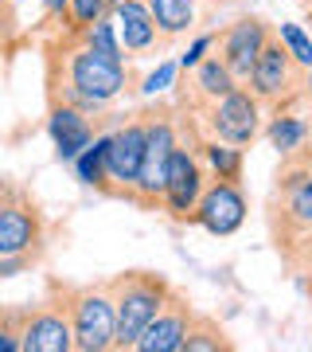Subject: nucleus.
Instances as JSON below:
<instances>
[{
    "label": "nucleus",
    "mask_w": 312,
    "mask_h": 352,
    "mask_svg": "<svg viewBox=\"0 0 312 352\" xmlns=\"http://www.w3.org/2000/svg\"><path fill=\"white\" fill-rule=\"evenodd\" d=\"M133 75L125 63H113L98 51H90L78 36H62L47 47V98L67 102L82 113H98L133 90Z\"/></svg>",
    "instance_id": "1"
},
{
    "label": "nucleus",
    "mask_w": 312,
    "mask_h": 352,
    "mask_svg": "<svg viewBox=\"0 0 312 352\" xmlns=\"http://www.w3.org/2000/svg\"><path fill=\"white\" fill-rule=\"evenodd\" d=\"M265 223L277 254L312 231V141L281 157L269 200H265Z\"/></svg>",
    "instance_id": "2"
},
{
    "label": "nucleus",
    "mask_w": 312,
    "mask_h": 352,
    "mask_svg": "<svg viewBox=\"0 0 312 352\" xmlns=\"http://www.w3.org/2000/svg\"><path fill=\"white\" fill-rule=\"evenodd\" d=\"M106 286L117 305V344L113 349H133L137 337L149 329V321L160 314V305L168 302L172 282L152 270H125V274H113Z\"/></svg>",
    "instance_id": "3"
},
{
    "label": "nucleus",
    "mask_w": 312,
    "mask_h": 352,
    "mask_svg": "<svg viewBox=\"0 0 312 352\" xmlns=\"http://www.w3.org/2000/svg\"><path fill=\"white\" fill-rule=\"evenodd\" d=\"M309 67H300L293 55H289V47L277 39V32L269 36V43L262 47V55L254 59V67H250V78L246 87L254 90V98L262 102L265 110H293L300 98H309Z\"/></svg>",
    "instance_id": "4"
},
{
    "label": "nucleus",
    "mask_w": 312,
    "mask_h": 352,
    "mask_svg": "<svg viewBox=\"0 0 312 352\" xmlns=\"http://www.w3.org/2000/svg\"><path fill=\"white\" fill-rule=\"evenodd\" d=\"M78 352H106L117 344V305L110 286H67Z\"/></svg>",
    "instance_id": "5"
},
{
    "label": "nucleus",
    "mask_w": 312,
    "mask_h": 352,
    "mask_svg": "<svg viewBox=\"0 0 312 352\" xmlns=\"http://www.w3.org/2000/svg\"><path fill=\"white\" fill-rule=\"evenodd\" d=\"M20 349L24 352H71L75 349L67 286L51 282L47 298L36 309H20Z\"/></svg>",
    "instance_id": "6"
},
{
    "label": "nucleus",
    "mask_w": 312,
    "mask_h": 352,
    "mask_svg": "<svg viewBox=\"0 0 312 352\" xmlns=\"http://www.w3.org/2000/svg\"><path fill=\"white\" fill-rule=\"evenodd\" d=\"M145 129H149V141H145V164H141L137 188H133V204L145 208V212H152V208H164L168 157L180 145V138H176V122L168 118V110L145 113Z\"/></svg>",
    "instance_id": "7"
},
{
    "label": "nucleus",
    "mask_w": 312,
    "mask_h": 352,
    "mask_svg": "<svg viewBox=\"0 0 312 352\" xmlns=\"http://www.w3.org/2000/svg\"><path fill=\"white\" fill-rule=\"evenodd\" d=\"M47 239L43 212L24 192L4 188L0 196V258H39Z\"/></svg>",
    "instance_id": "8"
},
{
    "label": "nucleus",
    "mask_w": 312,
    "mask_h": 352,
    "mask_svg": "<svg viewBox=\"0 0 312 352\" xmlns=\"http://www.w3.org/2000/svg\"><path fill=\"white\" fill-rule=\"evenodd\" d=\"M145 113L129 118L125 126H117L110 133V153H106V192L101 196H117V200L133 204V188H137L141 164H145Z\"/></svg>",
    "instance_id": "9"
},
{
    "label": "nucleus",
    "mask_w": 312,
    "mask_h": 352,
    "mask_svg": "<svg viewBox=\"0 0 312 352\" xmlns=\"http://www.w3.org/2000/svg\"><path fill=\"white\" fill-rule=\"evenodd\" d=\"M262 102L254 98V90L246 82H238L230 94H223L219 102H211L203 118H207V129H211V138L226 141V145H238V149H246L258 141L262 133Z\"/></svg>",
    "instance_id": "10"
},
{
    "label": "nucleus",
    "mask_w": 312,
    "mask_h": 352,
    "mask_svg": "<svg viewBox=\"0 0 312 352\" xmlns=\"http://www.w3.org/2000/svg\"><path fill=\"white\" fill-rule=\"evenodd\" d=\"M203 188H207V164H203L200 149H187L184 141L168 157V184H164V212L176 223H191V212L200 204Z\"/></svg>",
    "instance_id": "11"
},
{
    "label": "nucleus",
    "mask_w": 312,
    "mask_h": 352,
    "mask_svg": "<svg viewBox=\"0 0 312 352\" xmlns=\"http://www.w3.org/2000/svg\"><path fill=\"white\" fill-rule=\"evenodd\" d=\"M246 192L238 180H207V188L191 212V223H200L215 239H226L246 223Z\"/></svg>",
    "instance_id": "12"
},
{
    "label": "nucleus",
    "mask_w": 312,
    "mask_h": 352,
    "mask_svg": "<svg viewBox=\"0 0 312 352\" xmlns=\"http://www.w3.org/2000/svg\"><path fill=\"white\" fill-rule=\"evenodd\" d=\"M269 36H274V24H265L262 16H242V20H235L219 32V59L230 67V75L238 82L250 78V67L269 43Z\"/></svg>",
    "instance_id": "13"
},
{
    "label": "nucleus",
    "mask_w": 312,
    "mask_h": 352,
    "mask_svg": "<svg viewBox=\"0 0 312 352\" xmlns=\"http://www.w3.org/2000/svg\"><path fill=\"white\" fill-rule=\"evenodd\" d=\"M191 317H195L191 302H187L180 289H172V294H168V302L160 305V314L149 321V329L137 337L133 349H137V352H184Z\"/></svg>",
    "instance_id": "14"
},
{
    "label": "nucleus",
    "mask_w": 312,
    "mask_h": 352,
    "mask_svg": "<svg viewBox=\"0 0 312 352\" xmlns=\"http://www.w3.org/2000/svg\"><path fill=\"white\" fill-rule=\"evenodd\" d=\"M110 16H113V24H117V39H121V47H125L129 59L149 55V51H156L160 43H168V39L160 36V28H156V20H152L145 0H117Z\"/></svg>",
    "instance_id": "15"
},
{
    "label": "nucleus",
    "mask_w": 312,
    "mask_h": 352,
    "mask_svg": "<svg viewBox=\"0 0 312 352\" xmlns=\"http://www.w3.org/2000/svg\"><path fill=\"white\" fill-rule=\"evenodd\" d=\"M47 133L55 145V157L67 164H75V157L94 141V126H90V113L67 106V102H51L47 110Z\"/></svg>",
    "instance_id": "16"
},
{
    "label": "nucleus",
    "mask_w": 312,
    "mask_h": 352,
    "mask_svg": "<svg viewBox=\"0 0 312 352\" xmlns=\"http://www.w3.org/2000/svg\"><path fill=\"white\" fill-rule=\"evenodd\" d=\"M184 82L191 87V98L203 102V110H207L211 102H219L223 94H230V90L238 87V78L230 75V67H226L223 59H219V55H207V59H203V63L195 67V71H187ZM191 98H180V106L187 110V102H191Z\"/></svg>",
    "instance_id": "17"
},
{
    "label": "nucleus",
    "mask_w": 312,
    "mask_h": 352,
    "mask_svg": "<svg viewBox=\"0 0 312 352\" xmlns=\"http://www.w3.org/2000/svg\"><path fill=\"white\" fill-rule=\"evenodd\" d=\"M265 141L277 149V157H289V153H297L300 145H309L312 141V126L304 118H297L293 110H281L269 118V126H265Z\"/></svg>",
    "instance_id": "18"
},
{
    "label": "nucleus",
    "mask_w": 312,
    "mask_h": 352,
    "mask_svg": "<svg viewBox=\"0 0 312 352\" xmlns=\"http://www.w3.org/2000/svg\"><path fill=\"white\" fill-rule=\"evenodd\" d=\"M164 39H180L195 28V0H145Z\"/></svg>",
    "instance_id": "19"
},
{
    "label": "nucleus",
    "mask_w": 312,
    "mask_h": 352,
    "mask_svg": "<svg viewBox=\"0 0 312 352\" xmlns=\"http://www.w3.org/2000/svg\"><path fill=\"white\" fill-rule=\"evenodd\" d=\"M200 149V157H203V164L215 173V180H242V149L238 145H226V141H219V138H207V141H200L195 145Z\"/></svg>",
    "instance_id": "20"
},
{
    "label": "nucleus",
    "mask_w": 312,
    "mask_h": 352,
    "mask_svg": "<svg viewBox=\"0 0 312 352\" xmlns=\"http://www.w3.org/2000/svg\"><path fill=\"white\" fill-rule=\"evenodd\" d=\"M230 349H235V340L226 337V329L219 325L215 317H203V314L191 317L184 352H230Z\"/></svg>",
    "instance_id": "21"
},
{
    "label": "nucleus",
    "mask_w": 312,
    "mask_h": 352,
    "mask_svg": "<svg viewBox=\"0 0 312 352\" xmlns=\"http://www.w3.org/2000/svg\"><path fill=\"white\" fill-rule=\"evenodd\" d=\"M106 153H110V133L94 138L86 149L75 157V176L86 184V188L106 192Z\"/></svg>",
    "instance_id": "22"
},
{
    "label": "nucleus",
    "mask_w": 312,
    "mask_h": 352,
    "mask_svg": "<svg viewBox=\"0 0 312 352\" xmlns=\"http://www.w3.org/2000/svg\"><path fill=\"white\" fill-rule=\"evenodd\" d=\"M117 0H71L62 12V36H82L90 24H98L101 16L113 12Z\"/></svg>",
    "instance_id": "23"
},
{
    "label": "nucleus",
    "mask_w": 312,
    "mask_h": 352,
    "mask_svg": "<svg viewBox=\"0 0 312 352\" xmlns=\"http://www.w3.org/2000/svg\"><path fill=\"white\" fill-rule=\"evenodd\" d=\"M78 39H82L90 51H98V55L113 59V63H125V59H129L125 47H121V39H117V24H113V16H101L98 24H90Z\"/></svg>",
    "instance_id": "24"
},
{
    "label": "nucleus",
    "mask_w": 312,
    "mask_h": 352,
    "mask_svg": "<svg viewBox=\"0 0 312 352\" xmlns=\"http://www.w3.org/2000/svg\"><path fill=\"white\" fill-rule=\"evenodd\" d=\"M176 78H180V63H176V59H164V63H156L149 75L137 82V94H141V98H156V94H168V90L176 87Z\"/></svg>",
    "instance_id": "25"
},
{
    "label": "nucleus",
    "mask_w": 312,
    "mask_h": 352,
    "mask_svg": "<svg viewBox=\"0 0 312 352\" xmlns=\"http://www.w3.org/2000/svg\"><path fill=\"white\" fill-rule=\"evenodd\" d=\"M274 32H277V39L289 47V55H293L300 67H309L312 71V36L309 32H304L300 24H277Z\"/></svg>",
    "instance_id": "26"
},
{
    "label": "nucleus",
    "mask_w": 312,
    "mask_h": 352,
    "mask_svg": "<svg viewBox=\"0 0 312 352\" xmlns=\"http://www.w3.org/2000/svg\"><path fill=\"white\" fill-rule=\"evenodd\" d=\"M281 266H285L289 274H297V278H304L312 270V231L309 235H300L289 251H281Z\"/></svg>",
    "instance_id": "27"
},
{
    "label": "nucleus",
    "mask_w": 312,
    "mask_h": 352,
    "mask_svg": "<svg viewBox=\"0 0 312 352\" xmlns=\"http://www.w3.org/2000/svg\"><path fill=\"white\" fill-rule=\"evenodd\" d=\"M215 43H219V32H207V36H200V39H195V43H191V47H187L184 55L176 59V63H180V75H187V71H195V67H200L203 59H207V51H211Z\"/></svg>",
    "instance_id": "28"
},
{
    "label": "nucleus",
    "mask_w": 312,
    "mask_h": 352,
    "mask_svg": "<svg viewBox=\"0 0 312 352\" xmlns=\"http://www.w3.org/2000/svg\"><path fill=\"white\" fill-rule=\"evenodd\" d=\"M71 0H43V20H62Z\"/></svg>",
    "instance_id": "29"
},
{
    "label": "nucleus",
    "mask_w": 312,
    "mask_h": 352,
    "mask_svg": "<svg viewBox=\"0 0 312 352\" xmlns=\"http://www.w3.org/2000/svg\"><path fill=\"white\" fill-rule=\"evenodd\" d=\"M297 282H300V286H304V294H309V302H312V270H309V274H304V278H297Z\"/></svg>",
    "instance_id": "30"
},
{
    "label": "nucleus",
    "mask_w": 312,
    "mask_h": 352,
    "mask_svg": "<svg viewBox=\"0 0 312 352\" xmlns=\"http://www.w3.org/2000/svg\"><path fill=\"white\" fill-rule=\"evenodd\" d=\"M309 98H312V75H309Z\"/></svg>",
    "instance_id": "31"
}]
</instances>
